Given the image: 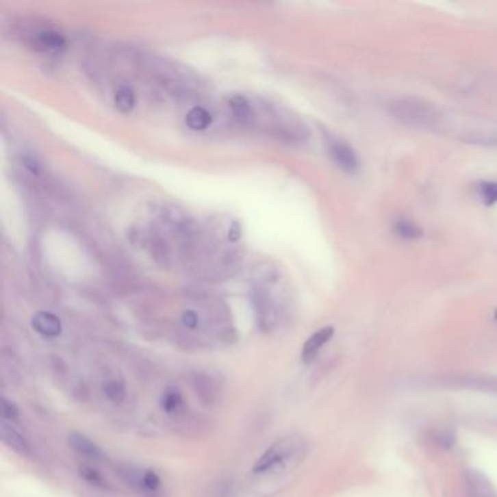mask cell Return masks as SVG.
Here are the masks:
<instances>
[{
	"instance_id": "obj_1",
	"label": "cell",
	"mask_w": 497,
	"mask_h": 497,
	"mask_svg": "<svg viewBox=\"0 0 497 497\" xmlns=\"http://www.w3.org/2000/svg\"><path fill=\"white\" fill-rule=\"evenodd\" d=\"M390 114L411 129L436 130L442 126L444 117L432 104L419 98H397L388 104Z\"/></svg>"
},
{
	"instance_id": "obj_2",
	"label": "cell",
	"mask_w": 497,
	"mask_h": 497,
	"mask_svg": "<svg viewBox=\"0 0 497 497\" xmlns=\"http://www.w3.org/2000/svg\"><path fill=\"white\" fill-rule=\"evenodd\" d=\"M329 155L331 161L347 174H356L360 168L359 155L352 144L342 139L331 138L329 140Z\"/></svg>"
},
{
	"instance_id": "obj_3",
	"label": "cell",
	"mask_w": 497,
	"mask_h": 497,
	"mask_svg": "<svg viewBox=\"0 0 497 497\" xmlns=\"http://www.w3.org/2000/svg\"><path fill=\"white\" fill-rule=\"evenodd\" d=\"M290 449H292V445H290L289 440H279V442H276L275 445H271L264 452V454L255 461L254 472L255 474L267 472L268 470H271L275 466H277L279 462L286 459Z\"/></svg>"
},
{
	"instance_id": "obj_4",
	"label": "cell",
	"mask_w": 497,
	"mask_h": 497,
	"mask_svg": "<svg viewBox=\"0 0 497 497\" xmlns=\"http://www.w3.org/2000/svg\"><path fill=\"white\" fill-rule=\"evenodd\" d=\"M334 327L329 325L324 327V329L315 331L307 342H305L303 347H302V360L305 364H311V361L315 359V356L320 353V350L329 343L333 335H334Z\"/></svg>"
},
{
	"instance_id": "obj_5",
	"label": "cell",
	"mask_w": 497,
	"mask_h": 497,
	"mask_svg": "<svg viewBox=\"0 0 497 497\" xmlns=\"http://www.w3.org/2000/svg\"><path fill=\"white\" fill-rule=\"evenodd\" d=\"M67 442H69V445L73 448V450L77 452V454H81L86 458H90V459H103L104 458V454H103V450H101V448L82 433L72 432L69 436H67Z\"/></svg>"
},
{
	"instance_id": "obj_6",
	"label": "cell",
	"mask_w": 497,
	"mask_h": 497,
	"mask_svg": "<svg viewBox=\"0 0 497 497\" xmlns=\"http://www.w3.org/2000/svg\"><path fill=\"white\" fill-rule=\"evenodd\" d=\"M32 327L45 337H58L62 333V321L51 312H38L34 315Z\"/></svg>"
},
{
	"instance_id": "obj_7",
	"label": "cell",
	"mask_w": 497,
	"mask_h": 497,
	"mask_svg": "<svg viewBox=\"0 0 497 497\" xmlns=\"http://www.w3.org/2000/svg\"><path fill=\"white\" fill-rule=\"evenodd\" d=\"M191 385H193L197 397L205 404H213L216 400V387L212 378L203 372H194L191 375Z\"/></svg>"
},
{
	"instance_id": "obj_8",
	"label": "cell",
	"mask_w": 497,
	"mask_h": 497,
	"mask_svg": "<svg viewBox=\"0 0 497 497\" xmlns=\"http://www.w3.org/2000/svg\"><path fill=\"white\" fill-rule=\"evenodd\" d=\"M0 439H2L9 448H12L16 452H21V454L28 452L29 449L25 437L22 436L16 429L9 426L6 422H2V424H0Z\"/></svg>"
},
{
	"instance_id": "obj_9",
	"label": "cell",
	"mask_w": 497,
	"mask_h": 497,
	"mask_svg": "<svg viewBox=\"0 0 497 497\" xmlns=\"http://www.w3.org/2000/svg\"><path fill=\"white\" fill-rule=\"evenodd\" d=\"M394 232L405 241H417L423 236V229L414 220L400 218L394 222Z\"/></svg>"
},
{
	"instance_id": "obj_10",
	"label": "cell",
	"mask_w": 497,
	"mask_h": 497,
	"mask_svg": "<svg viewBox=\"0 0 497 497\" xmlns=\"http://www.w3.org/2000/svg\"><path fill=\"white\" fill-rule=\"evenodd\" d=\"M212 116L207 110L203 107H194L191 108L187 116H186V124L194 131H201L210 126Z\"/></svg>"
},
{
	"instance_id": "obj_11",
	"label": "cell",
	"mask_w": 497,
	"mask_h": 497,
	"mask_svg": "<svg viewBox=\"0 0 497 497\" xmlns=\"http://www.w3.org/2000/svg\"><path fill=\"white\" fill-rule=\"evenodd\" d=\"M459 140L484 148H497V131H470L459 136Z\"/></svg>"
},
{
	"instance_id": "obj_12",
	"label": "cell",
	"mask_w": 497,
	"mask_h": 497,
	"mask_svg": "<svg viewBox=\"0 0 497 497\" xmlns=\"http://www.w3.org/2000/svg\"><path fill=\"white\" fill-rule=\"evenodd\" d=\"M479 196L485 207L497 205V181H481L477 187Z\"/></svg>"
},
{
	"instance_id": "obj_13",
	"label": "cell",
	"mask_w": 497,
	"mask_h": 497,
	"mask_svg": "<svg viewBox=\"0 0 497 497\" xmlns=\"http://www.w3.org/2000/svg\"><path fill=\"white\" fill-rule=\"evenodd\" d=\"M38 42L42 45L44 49L53 50V51L62 50V49H64V45H66V41H64L62 34L54 32V31L40 32L38 34Z\"/></svg>"
},
{
	"instance_id": "obj_14",
	"label": "cell",
	"mask_w": 497,
	"mask_h": 497,
	"mask_svg": "<svg viewBox=\"0 0 497 497\" xmlns=\"http://www.w3.org/2000/svg\"><path fill=\"white\" fill-rule=\"evenodd\" d=\"M181 407H183V397H181V392L177 388H168L162 397V409L173 414L177 413Z\"/></svg>"
},
{
	"instance_id": "obj_15",
	"label": "cell",
	"mask_w": 497,
	"mask_h": 497,
	"mask_svg": "<svg viewBox=\"0 0 497 497\" xmlns=\"http://www.w3.org/2000/svg\"><path fill=\"white\" fill-rule=\"evenodd\" d=\"M114 103H116V107L121 112H130L133 110V107H134V103H136L134 92L127 86L120 88L116 92Z\"/></svg>"
},
{
	"instance_id": "obj_16",
	"label": "cell",
	"mask_w": 497,
	"mask_h": 497,
	"mask_svg": "<svg viewBox=\"0 0 497 497\" xmlns=\"http://www.w3.org/2000/svg\"><path fill=\"white\" fill-rule=\"evenodd\" d=\"M229 107L233 114L236 116V118L246 120L251 117V105H250V103H248V99L241 95L232 97L229 99Z\"/></svg>"
},
{
	"instance_id": "obj_17",
	"label": "cell",
	"mask_w": 497,
	"mask_h": 497,
	"mask_svg": "<svg viewBox=\"0 0 497 497\" xmlns=\"http://www.w3.org/2000/svg\"><path fill=\"white\" fill-rule=\"evenodd\" d=\"M104 394L107 395V398L112 403H121L126 397V390H124V385L118 381H110L104 385Z\"/></svg>"
},
{
	"instance_id": "obj_18",
	"label": "cell",
	"mask_w": 497,
	"mask_h": 497,
	"mask_svg": "<svg viewBox=\"0 0 497 497\" xmlns=\"http://www.w3.org/2000/svg\"><path fill=\"white\" fill-rule=\"evenodd\" d=\"M165 214H166V220L175 226H187L191 223L188 214L177 206H168L165 209Z\"/></svg>"
},
{
	"instance_id": "obj_19",
	"label": "cell",
	"mask_w": 497,
	"mask_h": 497,
	"mask_svg": "<svg viewBox=\"0 0 497 497\" xmlns=\"http://www.w3.org/2000/svg\"><path fill=\"white\" fill-rule=\"evenodd\" d=\"M140 485L148 492H155L161 487V479L157 474L152 470L149 471H144L142 474V479H140Z\"/></svg>"
},
{
	"instance_id": "obj_20",
	"label": "cell",
	"mask_w": 497,
	"mask_h": 497,
	"mask_svg": "<svg viewBox=\"0 0 497 497\" xmlns=\"http://www.w3.org/2000/svg\"><path fill=\"white\" fill-rule=\"evenodd\" d=\"M0 411H2L3 420L15 422L19 417V411L16 409V405L14 403H10L9 400H6L5 397H2V400H0Z\"/></svg>"
},
{
	"instance_id": "obj_21",
	"label": "cell",
	"mask_w": 497,
	"mask_h": 497,
	"mask_svg": "<svg viewBox=\"0 0 497 497\" xmlns=\"http://www.w3.org/2000/svg\"><path fill=\"white\" fill-rule=\"evenodd\" d=\"M79 474H81V477H84L90 484L99 485V487H104V485H105V481H104L103 476H101V474L94 468L82 467L81 470H79Z\"/></svg>"
},
{
	"instance_id": "obj_22",
	"label": "cell",
	"mask_w": 497,
	"mask_h": 497,
	"mask_svg": "<svg viewBox=\"0 0 497 497\" xmlns=\"http://www.w3.org/2000/svg\"><path fill=\"white\" fill-rule=\"evenodd\" d=\"M183 322L186 327H188V329H196L199 324V316L193 311H186L183 314Z\"/></svg>"
},
{
	"instance_id": "obj_23",
	"label": "cell",
	"mask_w": 497,
	"mask_h": 497,
	"mask_svg": "<svg viewBox=\"0 0 497 497\" xmlns=\"http://www.w3.org/2000/svg\"><path fill=\"white\" fill-rule=\"evenodd\" d=\"M240 236H241V226L238 222H233L229 229V240L236 241V240H240Z\"/></svg>"
},
{
	"instance_id": "obj_24",
	"label": "cell",
	"mask_w": 497,
	"mask_h": 497,
	"mask_svg": "<svg viewBox=\"0 0 497 497\" xmlns=\"http://www.w3.org/2000/svg\"><path fill=\"white\" fill-rule=\"evenodd\" d=\"M24 165L29 169L31 173H34V174H37V173H38V164H37V161H36V160H34V157H31V156H25V157H24Z\"/></svg>"
},
{
	"instance_id": "obj_25",
	"label": "cell",
	"mask_w": 497,
	"mask_h": 497,
	"mask_svg": "<svg viewBox=\"0 0 497 497\" xmlns=\"http://www.w3.org/2000/svg\"><path fill=\"white\" fill-rule=\"evenodd\" d=\"M493 318H494V321L497 322V308L493 311Z\"/></svg>"
}]
</instances>
